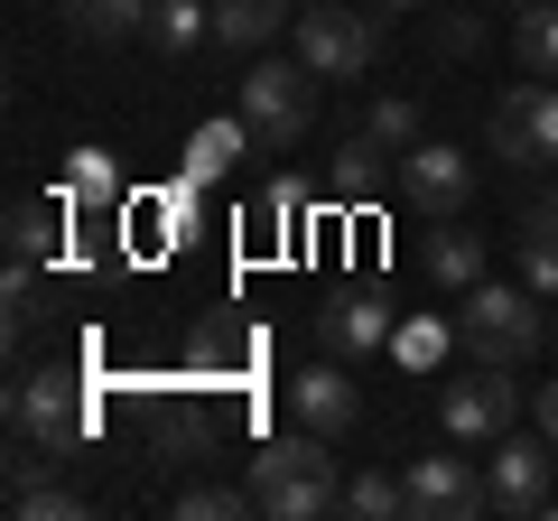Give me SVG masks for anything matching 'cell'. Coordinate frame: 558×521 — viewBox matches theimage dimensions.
Instances as JSON below:
<instances>
[{
    "instance_id": "obj_12",
    "label": "cell",
    "mask_w": 558,
    "mask_h": 521,
    "mask_svg": "<svg viewBox=\"0 0 558 521\" xmlns=\"http://www.w3.org/2000/svg\"><path fill=\"white\" fill-rule=\"evenodd\" d=\"M289 410H299V428H326V438H344V428L363 420V391H354V373H344V354L307 363V373L289 381Z\"/></svg>"
},
{
    "instance_id": "obj_23",
    "label": "cell",
    "mask_w": 558,
    "mask_h": 521,
    "mask_svg": "<svg viewBox=\"0 0 558 521\" xmlns=\"http://www.w3.org/2000/svg\"><path fill=\"white\" fill-rule=\"evenodd\" d=\"M344 512H354V521H400V512H410V484L381 475V465H354V484H344Z\"/></svg>"
},
{
    "instance_id": "obj_13",
    "label": "cell",
    "mask_w": 558,
    "mask_h": 521,
    "mask_svg": "<svg viewBox=\"0 0 558 521\" xmlns=\"http://www.w3.org/2000/svg\"><path fill=\"white\" fill-rule=\"evenodd\" d=\"M242 149H252V121H242V112H215V121H196V131H186V149H178V178L223 186Z\"/></svg>"
},
{
    "instance_id": "obj_30",
    "label": "cell",
    "mask_w": 558,
    "mask_h": 521,
    "mask_svg": "<svg viewBox=\"0 0 558 521\" xmlns=\"http://www.w3.org/2000/svg\"><path fill=\"white\" fill-rule=\"evenodd\" d=\"M531 420H539V438L558 447V381H539V401H531Z\"/></svg>"
},
{
    "instance_id": "obj_35",
    "label": "cell",
    "mask_w": 558,
    "mask_h": 521,
    "mask_svg": "<svg viewBox=\"0 0 558 521\" xmlns=\"http://www.w3.org/2000/svg\"><path fill=\"white\" fill-rule=\"evenodd\" d=\"M549 344H558V336H549Z\"/></svg>"
},
{
    "instance_id": "obj_7",
    "label": "cell",
    "mask_w": 558,
    "mask_h": 521,
    "mask_svg": "<svg viewBox=\"0 0 558 521\" xmlns=\"http://www.w3.org/2000/svg\"><path fill=\"white\" fill-rule=\"evenodd\" d=\"M299 57L317 65V84H354L363 65L381 57V20H373V10H344V0L299 10Z\"/></svg>"
},
{
    "instance_id": "obj_34",
    "label": "cell",
    "mask_w": 558,
    "mask_h": 521,
    "mask_svg": "<svg viewBox=\"0 0 558 521\" xmlns=\"http://www.w3.org/2000/svg\"><path fill=\"white\" fill-rule=\"evenodd\" d=\"M299 10H326V0H299Z\"/></svg>"
},
{
    "instance_id": "obj_28",
    "label": "cell",
    "mask_w": 558,
    "mask_h": 521,
    "mask_svg": "<svg viewBox=\"0 0 558 521\" xmlns=\"http://www.w3.org/2000/svg\"><path fill=\"white\" fill-rule=\"evenodd\" d=\"M186 354H196V363H205V373H233V363H242V354H252V344H242V336H233V326H215V336H196V344H186Z\"/></svg>"
},
{
    "instance_id": "obj_11",
    "label": "cell",
    "mask_w": 558,
    "mask_h": 521,
    "mask_svg": "<svg viewBox=\"0 0 558 521\" xmlns=\"http://www.w3.org/2000/svg\"><path fill=\"white\" fill-rule=\"evenodd\" d=\"M391 299H381V289H344L336 307H317V344L326 354H344V363H363V354H381V344H391Z\"/></svg>"
},
{
    "instance_id": "obj_15",
    "label": "cell",
    "mask_w": 558,
    "mask_h": 521,
    "mask_svg": "<svg viewBox=\"0 0 558 521\" xmlns=\"http://www.w3.org/2000/svg\"><path fill=\"white\" fill-rule=\"evenodd\" d=\"M57 205L65 215H94V205H121V168H112V149H65V168H57Z\"/></svg>"
},
{
    "instance_id": "obj_21",
    "label": "cell",
    "mask_w": 558,
    "mask_h": 521,
    "mask_svg": "<svg viewBox=\"0 0 558 521\" xmlns=\"http://www.w3.org/2000/svg\"><path fill=\"white\" fill-rule=\"evenodd\" d=\"M381 168H391V149H381L373 131H344V141H336V168H326V178H336V196H373Z\"/></svg>"
},
{
    "instance_id": "obj_14",
    "label": "cell",
    "mask_w": 558,
    "mask_h": 521,
    "mask_svg": "<svg viewBox=\"0 0 558 521\" xmlns=\"http://www.w3.org/2000/svg\"><path fill=\"white\" fill-rule=\"evenodd\" d=\"M279 28H299V0H215V47H242V57H260Z\"/></svg>"
},
{
    "instance_id": "obj_22",
    "label": "cell",
    "mask_w": 558,
    "mask_h": 521,
    "mask_svg": "<svg viewBox=\"0 0 558 521\" xmlns=\"http://www.w3.org/2000/svg\"><path fill=\"white\" fill-rule=\"evenodd\" d=\"M512 57H521V75H549L558 84V0H531V10H521Z\"/></svg>"
},
{
    "instance_id": "obj_3",
    "label": "cell",
    "mask_w": 558,
    "mask_h": 521,
    "mask_svg": "<svg viewBox=\"0 0 558 521\" xmlns=\"http://www.w3.org/2000/svg\"><path fill=\"white\" fill-rule=\"evenodd\" d=\"M242 121H252V141L260 149H299L307 141V121H317V65L307 57H260L252 75H242Z\"/></svg>"
},
{
    "instance_id": "obj_19",
    "label": "cell",
    "mask_w": 558,
    "mask_h": 521,
    "mask_svg": "<svg viewBox=\"0 0 558 521\" xmlns=\"http://www.w3.org/2000/svg\"><path fill=\"white\" fill-rule=\"evenodd\" d=\"M457 344H465V336H457V326H447V317H428V307H418V317H400V326H391V354L410 363V373H438V363L457 354Z\"/></svg>"
},
{
    "instance_id": "obj_5",
    "label": "cell",
    "mask_w": 558,
    "mask_h": 521,
    "mask_svg": "<svg viewBox=\"0 0 558 521\" xmlns=\"http://www.w3.org/2000/svg\"><path fill=\"white\" fill-rule=\"evenodd\" d=\"M10 428H20L28 447H84L94 438V401H84V381L75 373H28V381H10Z\"/></svg>"
},
{
    "instance_id": "obj_4",
    "label": "cell",
    "mask_w": 558,
    "mask_h": 521,
    "mask_svg": "<svg viewBox=\"0 0 558 521\" xmlns=\"http://www.w3.org/2000/svg\"><path fill=\"white\" fill-rule=\"evenodd\" d=\"M512 373H521V363H475V373H457V381L438 391V428H447L457 447H494L502 428L521 420V381H512Z\"/></svg>"
},
{
    "instance_id": "obj_10",
    "label": "cell",
    "mask_w": 558,
    "mask_h": 521,
    "mask_svg": "<svg viewBox=\"0 0 558 521\" xmlns=\"http://www.w3.org/2000/svg\"><path fill=\"white\" fill-rule=\"evenodd\" d=\"M400 484H410V512L428 521H475V512H494V494H484V475L465 457H410L400 465Z\"/></svg>"
},
{
    "instance_id": "obj_17",
    "label": "cell",
    "mask_w": 558,
    "mask_h": 521,
    "mask_svg": "<svg viewBox=\"0 0 558 521\" xmlns=\"http://www.w3.org/2000/svg\"><path fill=\"white\" fill-rule=\"evenodd\" d=\"M140 38L159 47V57H196L215 38V0H149V28Z\"/></svg>"
},
{
    "instance_id": "obj_6",
    "label": "cell",
    "mask_w": 558,
    "mask_h": 521,
    "mask_svg": "<svg viewBox=\"0 0 558 521\" xmlns=\"http://www.w3.org/2000/svg\"><path fill=\"white\" fill-rule=\"evenodd\" d=\"M484 149H494L502 168H549L558 159V84L549 75L512 84V94L494 102V121H484Z\"/></svg>"
},
{
    "instance_id": "obj_18",
    "label": "cell",
    "mask_w": 558,
    "mask_h": 521,
    "mask_svg": "<svg viewBox=\"0 0 558 521\" xmlns=\"http://www.w3.org/2000/svg\"><path fill=\"white\" fill-rule=\"evenodd\" d=\"M0 233H10V260H57V242H65V205H57V196H20Z\"/></svg>"
},
{
    "instance_id": "obj_9",
    "label": "cell",
    "mask_w": 558,
    "mask_h": 521,
    "mask_svg": "<svg viewBox=\"0 0 558 521\" xmlns=\"http://www.w3.org/2000/svg\"><path fill=\"white\" fill-rule=\"evenodd\" d=\"M549 465H558V447L539 438H521V428H502L494 438V465H484V494H494V512L512 521V512H539V502H549Z\"/></svg>"
},
{
    "instance_id": "obj_8",
    "label": "cell",
    "mask_w": 558,
    "mask_h": 521,
    "mask_svg": "<svg viewBox=\"0 0 558 521\" xmlns=\"http://www.w3.org/2000/svg\"><path fill=\"white\" fill-rule=\"evenodd\" d=\"M475 186H484V168L465 159L457 141H418L410 159H400V196H410L418 215H465V205H475Z\"/></svg>"
},
{
    "instance_id": "obj_31",
    "label": "cell",
    "mask_w": 558,
    "mask_h": 521,
    "mask_svg": "<svg viewBox=\"0 0 558 521\" xmlns=\"http://www.w3.org/2000/svg\"><path fill=\"white\" fill-rule=\"evenodd\" d=\"M373 20H410V10H438V0H363Z\"/></svg>"
},
{
    "instance_id": "obj_33",
    "label": "cell",
    "mask_w": 558,
    "mask_h": 521,
    "mask_svg": "<svg viewBox=\"0 0 558 521\" xmlns=\"http://www.w3.org/2000/svg\"><path fill=\"white\" fill-rule=\"evenodd\" d=\"M539 512H549V521H558V494H549V502H539Z\"/></svg>"
},
{
    "instance_id": "obj_1",
    "label": "cell",
    "mask_w": 558,
    "mask_h": 521,
    "mask_svg": "<svg viewBox=\"0 0 558 521\" xmlns=\"http://www.w3.org/2000/svg\"><path fill=\"white\" fill-rule=\"evenodd\" d=\"M252 502L260 521H317V512H344V475H336V447H326V428H289V438H270L252 457Z\"/></svg>"
},
{
    "instance_id": "obj_26",
    "label": "cell",
    "mask_w": 558,
    "mask_h": 521,
    "mask_svg": "<svg viewBox=\"0 0 558 521\" xmlns=\"http://www.w3.org/2000/svg\"><path fill=\"white\" fill-rule=\"evenodd\" d=\"M512 242H558V186L521 196V233H512Z\"/></svg>"
},
{
    "instance_id": "obj_32",
    "label": "cell",
    "mask_w": 558,
    "mask_h": 521,
    "mask_svg": "<svg viewBox=\"0 0 558 521\" xmlns=\"http://www.w3.org/2000/svg\"><path fill=\"white\" fill-rule=\"evenodd\" d=\"M494 10H531V0H494Z\"/></svg>"
},
{
    "instance_id": "obj_24",
    "label": "cell",
    "mask_w": 558,
    "mask_h": 521,
    "mask_svg": "<svg viewBox=\"0 0 558 521\" xmlns=\"http://www.w3.org/2000/svg\"><path fill=\"white\" fill-rule=\"evenodd\" d=\"M178 521H260V502H252V484H186Z\"/></svg>"
},
{
    "instance_id": "obj_27",
    "label": "cell",
    "mask_w": 558,
    "mask_h": 521,
    "mask_svg": "<svg viewBox=\"0 0 558 521\" xmlns=\"http://www.w3.org/2000/svg\"><path fill=\"white\" fill-rule=\"evenodd\" d=\"M521 280H531L539 299L558 307V242H521Z\"/></svg>"
},
{
    "instance_id": "obj_29",
    "label": "cell",
    "mask_w": 558,
    "mask_h": 521,
    "mask_svg": "<svg viewBox=\"0 0 558 521\" xmlns=\"http://www.w3.org/2000/svg\"><path fill=\"white\" fill-rule=\"evenodd\" d=\"M438 47H447V57H475V47H484V20H447Z\"/></svg>"
},
{
    "instance_id": "obj_16",
    "label": "cell",
    "mask_w": 558,
    "mask_h": 521,
    "mask_svg": "<svg viewBox=\"0 0 558 521\" xmlns=\"http://www.w3.org/2000/svg\"><path fill=\"white\" fill-rule=\"evenodd\" d=\"M57 20L75 28L84 47H121V38L149 28V0H57Z\"/></svg>"
},
{
    "instance_id": "obj_25",
    "label": "cell",
    "mask_w": 558,
    "mask_h": 521,
    "mask_svg": "<svg viewBox=\"0 0 558 521\" xmlns=\"http://www.w3.org/2000/svg\"><path fill=\"white\" fill-rule=\"evenodd\" d=\"M363 131H373V141L391 149V159H410V149L428 141V131H418V112H410V102H400V94H381L373 112H363Z\"/></svg>"
},
{
    "instance_id": "obj_20",
    "label": "cell",
    "mask_w": 558,
    "mask_h": 521,
    "mask_svg": "<svg viewBox=\"0 0 558 521\" xmlns=\"http://www.w3.org/2000/svg\"><path fill=\"white\" fill-rule=\"evenodd\" d=\"M428 280L465 299V289L484 280V233H457V223H447V233H428Z\"/></svg>"
},
{
    "instance_id": "obj_2",
    "label": "cell",
    "mask_w": 558,
    "mask_h": 521,
    "mask_svg": "<svg viewBox=\"0 0 558 521\" xmlns=\"http://www.w3.org/2000/svg\"><path fill=\"white\" fill-rule=\"evenodd\" d=\"M457 336H465V354H475V363H531L539 344L558 336V317H549V299H539L531 280H521V289L475 280V289H465V307H457Z\"/></svg>"
}]
</instances>
